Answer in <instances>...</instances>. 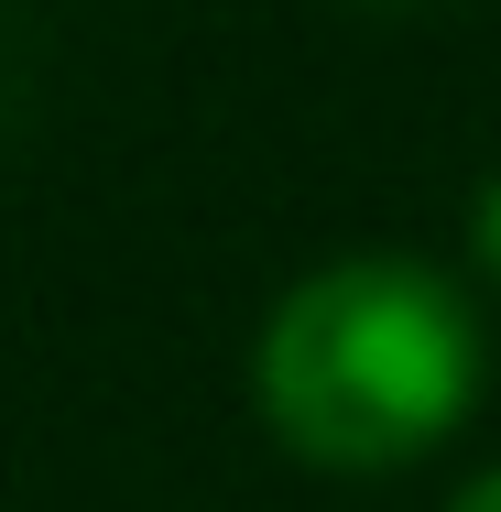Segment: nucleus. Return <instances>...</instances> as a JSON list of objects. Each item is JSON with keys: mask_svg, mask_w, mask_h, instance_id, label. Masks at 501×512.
Here are the masks:
<instances>
[{"mask_svg": "<svg viewBox=\"0 0 501 512\" xmlns=\"http://www.w3.org/2000/svg\"><path fill=\"white\" fill-rule=\"evenodd\" d=\"M480 393V327L458 284L425 262L360 251L295 284L262 327V414L284 425L295 458L327 469H393L436 447Z\"/></svg>", "mask_w": 501, "mask_h": 512, "instance_id": "f257e3e1", "label": "nucleus"}, {"mask_svg": "<svg viewBox=\"0 0 501 512\" xmlns=\"http://www.w3.org/2000/svg\"><path fill=\"white\" fill-rule=\"evenodd\" d=\"M447 512H501V469H491V480H469V491H458Z\"/></svg>", "mask_w": 501, "mask_h": 512, "instance_id": "f03ea898", "label": "nucleus"}, {"mask_svg": "<svg viewBox=\"0 0 501 512\" xmlns=\"http://www.w3.org/2000/svg\"><path fill=\"white\" fill-rule=\"evenodd\" d=\"M480 251L501 262V175H491V197H480Z\"/></svg>", "mask_w": 501, "mask_h": 512, "instance_id": "7ed1b4c3", "label": "nucleus"}]
</instances>
